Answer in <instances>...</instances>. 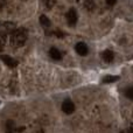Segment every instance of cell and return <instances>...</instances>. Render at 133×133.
Segmentation results:
<instances>
[{"label":"cell","mask_w":133,"mask_h":133,"mask_svg":"<svg viewBox=\"0 0 133 133\" xmlns=\"http://www.w3.org/2000/svg\"><path fill=\"white\" fill-rule=\"evenodd\" d=\"M27 40V34L23 29H19V30H13L12 32V36H11V42L14 46H21Z\"/></svg>","instance_id":"cell-1"},{"label":"cell","mask_w":133,"mask_h":133,"mask_svg":"<svg viewBox=\"0 0 133 133\" xmlns=\"http://www.w3.org/2000/svg\"><path fill=\"white\" fill-rule=\"evenodd\" d=\"M77 12H76L75 8H70L66 13V21H68L69 26H75L76 22H77Z\"/></svg>","instance_id":"cell-2"},{"label":"cell","mask_w":133,"mask_h":133,"mask_svg":"<svg viewBox=\"0 0 133 133\" xmlns=\"http://www.w3.org/2000/svg\"><path fill=\"white\" fill-rule=\"evenodd\" d=\"M62 111L66 115H71L75 111V104L72 103L71 99H65L62 103Z\"/></svg>","instance_id":"cell-3"},{"label":"cell","mask_w":133,"mask_h":133,"mask_svg":"<svg viewBox=\"0 0 133 133\" xmlns=\"http://www.w3.org/2000/svg\"><path fill=\"white\" fill-rule=\"evenodd\" d=\"M75 50L78 55L81 56H87L89 54V47L84 43V42H78L75 46Z\"/></svg>","instance_id":"cell-4"},{"label":"cell","mask_w":133,"mask_h":133,"mask_svg":"<svg viewBox=\"0 0 133 133\" xmlns=\"http://www.w3.org/2000/svg\"><path fill=\"white\" fill-rule=\"evenodd\" d=\"M14 30V25L12 22H0V32L1 34L12 33Z\"/></svg>","instance_id":"cell-5"},{"label":"cell","mask_w":133,"mask_h":133,"mask_svg":"<svg viewBox=\"0 0 133 133\" xmlns=\"http://www.w3.org/2000/svg\"><path fill=\"white\" fill-rule=\"evenodd\" d=\"M102 58H103L104 62L111 63L113 61V58H115V54H113L112 50H110V49H106V50H104L103 53H102Z\"/></svg>","instance_id":"cell-6"},{"label":"cell","mask_w":133,"mask_h":133,"mask_svg":"<svg viewBox=\"0 0 133 133\" xmlns=\"http://www.w3.org/2000/svg\"><path fill=\"white\" fill-rule=\"evenodd\" d=\"M0 60H2V62L8 66H16V64H18V62L14 58H12L11 56H7V55H1L0 56Z\"/></svg>","instance_id":"cell-7"},{"label":"cell","mask_w":133,"mask_h":133,"mask_svg":"<svg viewBox=\"0 0 133 133\" xmlns=\"http://www.w3.org/2000/svg\"><path fill=\"white\" fill-rule=\"evenodd\" d=\"M49 55H50V57L55 61H58V60L62 58V54H61V51L58 50L57 48H55V47H53V48L49 49Z\"/></svg>","instance_id":"cell-8"},{"label":"cell","mask_w":133,"mask_h":133,"mask_svg":"<svg viewBox=\"0 0 133 133\" xmlns=\"http://www.w3.org/2000/svg\"><path fill=\"white\" fill-rule=\"evenodd\" d=\"M39 20H40V25H41L43 28H48V27H50L51 22H50V20H49V19L47 18L46 15H41V16H40Z\"/></svg>","instance_id":"cell-9"},{"label":"cell","mask_w":133,"mask_h":133,"mask_svg":"<svg viewBox=\"0 0 133 133\" xmlns=\"http://www.w3.org/2000/svg\"><path fill=\"white\" fill-rule=\"evenodd\" d=\"M84 7L88 9V11H94L96 8V5H95L94 0H87L84 4Z\"/></svg>","instance_id":"cell-10"},{"label":"cell","mask_w":133,"mask_h":133,"mask_svg":"<svg viewBox=\"0 0 133 133\" xmlns=\"http://www.w3.org/2000/svg\"><path fill=\"white\" fill-rule=\"evenodd\" d=\"M118 79H119V76H105V77L103 78V82L104 83H113Z\"/></svg>","instance_id":"cell-11"},{"label":"cell","mask_w":133,"mask_h":133,"mask_svg":"<svg viewBox=\"0 0 133 133\" xmlns=\"http://www.w3.org/2000/svg\"><path fill=\"white\" fill-rule=\"evenodd\" d=\"M42 4H43V7L47 9H50L51 7L54 6V4H55L56 0H41Z\"/></svg>","instance_id":"cell-12"},{"label":"cell","mask_w":133,"mask_h":133,"mask_svg":"<svg viewBox=\"0 0 133 133\" xmlns=\"http://www.w3.org/2000/svg\"><path fill=\"white\" fill-rule=\"evenodd\" d=\"M126 96L129 99H133V88L132 87H129L126 90Z\"/></svg>","instance_id":"cell-13"},{"label":"cell","mask_w":133,"mask_h":133,"mask_svg":"<svg viewBox=\"0 0 133 133\" xmlns=\"http://www.w3.org/2000/svg\"><path fill=\"white\" fill-rule=\"evenodd\" d=\"M106 1V4L108 5H110V6H113V5L117 2V0H105Z\"/></svg>","instance_id":"cell-14"},{"label":"cell","mask_w":133,"mask_h":133,"mask_svg":"<svg viewBox=\"0 0 133 133\" xmlns=\"http://www.w3.org/2000/svg\"><path fill=\"white\" fill-rule=\"evenodd\" d=\"M2 8V5H1V2H0V9H1Z\"/></svg>","instance_id":"cell-15"}]
</instances>
